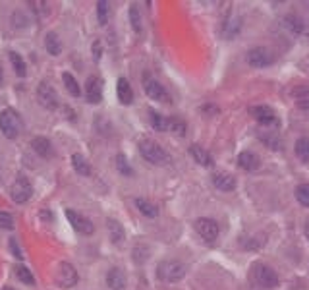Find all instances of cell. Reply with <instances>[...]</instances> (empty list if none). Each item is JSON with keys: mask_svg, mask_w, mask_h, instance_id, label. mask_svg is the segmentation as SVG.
<instances>
[{"mask_svg": "<svg viewBox=\"0 0 309 290\" xmlns=\"http://www.w3.org/2000/svg\"><path fill=\"white\" fill-rule=\"evenodd\" d=\"M21 128H23V124H21V118L16 110H12V108H4L2 113H0V132L4 133V138H8V140H16L21 132Z\"/></svg>", "mask_w": 309, "mask_h": 290, "instance_id": "1", "label": "cell"}, {"mask_svg": "<svg viewBox=\"0 0 309 290\" xmlns=\"http://www.w3.org/2000/svg\"><path fill=\"white\" fill-rule=\"evenodd\" d=\"M139 153L143 155L145 161H149L153 165H168L170 163V155L153 140L139 141Z\"/></svg>", "mask_w": 309, "mask_h": 290, "instance_id": "2", "label": "cell"}, {"mask_svg": "<svg viewBox=\"0 0 309 290\" xmlns=\"http://www.w3.org/2000/svg\"><path fill=\"white\" fill-rule=\"evenodd\" d=\"M157 275H159L160 281L164 282H178L185 277V265L176 261V259L160 261L157 267Z\"/></svg>", "mask_w": 309, "mask_h": 290, "instance_id": "3", "label": "cell"}, {"mask_svg": "<svg viewBox=\"0 0 309 290\" xmlns=\"http://www.w3.org/2000/svg\"><path fill=\"white\" fill-rule=\"evenodd\" d=\"M251 273H253V281L259 286H263V288H276L278 286V275L271 267L263 263H253Z\"/></svg>", "mask_w": 309, "mask_h": 290, "instance_id": "4", "label": "cell"}, {"mask_svg": "<svg viewBox=\"0 0 309 290\" xmlns=\"http://www.w3.org/2000/svg\"><path fill=\"white\" fill-rule=\"evenodd\" d=\"M10 195H12V199L16 203H26L33 195V186H31V182L27 180L26 176H18L14 180L12 188H10Z\"/></svg>", "mask_w": 309, "mask_h": 290, "instance_id": "5", "label": "cell"}, {"mask_svg": "<svg viewBox=\"0 0 309 290\" xmlns=\"http://www.w3.org/2000/svg\"><path fill=\"white\" fill-rule=\"evenodd\" d=\"M80 281V277H78V271H76V267L72 263H60L58 265V271H56V282H58V286L62 288H72V286H76Z\"/></svg>", "mask_w": 309, "mask_h": 290, "instance_id": "6", "label": "cell"}, {"mask_svg": "<svg viewBox=\"0 0 309 290\" xmlns=\"http://www.w3.org/2000/svg\"><path fill=\"white\" fill-rule=\"evenodd\" d=\"M37 99H39V103L44 106V108H49V110H54V108H58V95H56V91L53 89V85H49L46 81H41L39 83V87H37Z\"/></svg>", "mask_w": 309, "mask_h": 290, "instance_id": "7", "label": "cell"}, {"mask_svg": "<svg viewBox=\"0 0 309 290\" xmlns=\"http://www.w3.org/2000/svg\"><path fill=\"white\" fill-rule=\"evenodd\" d=\"M195 230H197V234L207 240V242H215L217 236H219V225H217V220L212 219H207V217H201V219L195 220Z\"/></svg>", "mask_w": 309, "mask_h": 290, "instance_id": "8", "label": "cell"}, {"mask_svg": "<svg viewBox=\"0 0 309 290\" xmlns=\"http://www.w3.org/2000/svg\"><path fill=\"white\" fill-rule=\"evenodd\" d=\"M66 217H68L72 227L78 230V232H81V234H93V232H95V225H93L87 217H83L81 213H76V211H72V209H68V211H66Z\"/></svg>", "mask_w": 309, "mask_h": 290, "instance_id": "9", "label": "cell"}, {"mask_svg": "<svg viewBox=\"0 0 309 290\" xmlns=\"http://www.w3.org/2000/svg\"><path fill=\"white\" fill-rule=\"evenodd\" d=\"M273 54L267 51L265 47H257V49H251L249 54H247V62L253 66V68H265L269 64H273Z\"/></svg>", "mask_w": 309, "mask_h": 290, "instance_id": "10", "label": "cell"}, {"mask_svg": "<svg viewBox=\"0 0 309 290\" xmlns=\"http://www.w3.org/2000/svg\"><path fill=\"white\" fill-rule=\"evenodd\" d=\"M85 97L93 105L101 103V99H103V81H101V78H97V76L87 78V81H85Z\"/></svg>", "mask_w": 309, "mask_h": 290, "instance_id": "11", "label": "cell"}, {"mask_svg": "<svg viewBox=\"0 0 309 290\" xmlns=\"http://www.w3.org/2000/svg\"><path fill=\"white\" fill-rule=\"evenodd\" d=\"M145 93H147L151 99H155V101H162V103H168V101H170L164 85H160L159 81H155V79H149V78L145 79Z\"/></svg>", "mask_w": 309, "mask_h": 290, "instance_id": "12", "label": "cell"}, {"mask_svg": "<svg viewBox=\"0 0 309 290\" xmlns=\"http://www.w3.org/2000/svg\"><path fill=\"white\" fill-rule=\"evenodd\" d=\"M249 115L255 116L257 122L265 124V126H269V124H276V115H274V110L265 105L251 106V108H249Z\"/></svg>", "mask_w": 309, "mask_h": 290, "instance_id": "13", "label": "cell"}, {"mask_svg": "<svg viewBox=\"0 0 309 290\" xmlns=\"http://www.w3.org/2000/svg\"><path fill=\"white\" fill-rule=\"evenodd\" d=\"M212 184L221 192H232V190H236V178L228 172H217L212 176Z\"/></svg>", "mask_w": 309, "mask_h": 290, "instance_id": "14", "label": "cell"}, {"mask_svg": "<svg viewBox=\"0 0 309 290\" xmlns=\"http://www.w3.org/2000/svg\"><path fill=\"white\" fill-rule=\"evenodd\" d=\"M106 286L110 290H122L126 286V275L120 267H112L106 273Z\"/></svg>", "mask_w": 309, "mask_h": 290, "instance_id": "15", "label": "cell"}, {"mask_svg": "<svg viewBox=\"0 0 309 290\" xmlns=\"http://www.w3.org/2000/svg\"><path fill=\"white\" fill-rule=\"evenodd\" d=\"M238 165L244 168V170H247V172H253V170H257V168L261 167V161H259V157H257L255 153L242 151L238 155Z\"/></svg>", "mask_w": 309, "mask_h": 290, "instance_id": "16", "label": "cell"}, {"mask_svg": "<svg viewBox=\"0 0 309 290\" xmlns=\"http://www.w3.org/2000/svg\"><path fill=\"white\" fill-rule=\"evenodd\" d=\"M189 155H192V159H194L197 165H201V167H212L215 165V161H212V157L205 151V147H201V145H197V143H194L192 147H189Z\"/></svg>", "mask_w": 309, "mask_h": 290, "instance_id": "17", "label": "cell"}, {"mask_svg": "<svg viewBox=\"0 0 309 290\" xmlns=\"http://www.w3.org/2000/svg\"><path fill=\"white\" fill-rule=\"evenodd\" d=\"M257 138L265 143L267 147H271L273 151L282 149V140L278 132H269V130H257Z\"/></svg>", "mask_w": 309, "mask_h": 290, "instance_id": "18", "label": "cell"}, {"mask_svg": "<svg viewBox=\"0 0 309 290\" xmlns=\"http://www.w3.org/2000/svg\"><path fill=\"white\" fill-rule=\"evenodd\" d=\"M116 93H118V99L122 105H130L133 101V89L130 85V81L126 78H120L118 83H116Z\"/></svg>", "mask_w": 309, "mask_h": 290, "instance_id": "19", "label": "cell"}, {"mask_svg": "<svg viewBox=\"0 0 309 290\" xmlns=\"http://www.w3.org/2000/svg\"><path fill=\"white\" fill-rule=\"evenodd\" d=\"M31 147L35 151L37 155H41V157H53V143L51 140H46L43 136H39V138H33L31 140Z\"/></svg>", "mask_w": 309, "mask_h": 290, "instance_id": "20", "label": "cell"}, {"mask_svg": "<svg viewBox=\"0 0 309 290\" xmlns=\"http://www.w3.org/2000/svg\"><path fill=\"white\" fill-rule=\"evenodd\" d=\"M44 49H46V53L53 54V56H58L62 53V43L56 33L51 31V33L44 35Z\"/></svg>", "mask_w": 309, "mask_h": 290, "instance_id": "21", "label": "cell"}, {"mask_svg": "<svg viewBox=\"0 0 309 290\" xmlns=\"http://www.w3.org/2000/svg\"><path fill=\"white\" fill-rule=\"evenodd\" d=\"M106 229H108V234H110V240L114 242V244H122V240H124V229H122V225L118 222V220L114 219H108L106 220Z\"/></svg>", "mask_w": 309, "mask_h": 290, "instance_id": "22", "label": "cell"}, {"mask_svg": "<svg viewBox=\"0 0 309 290\" xmlns=\"http://www.w3.org/2000/svg\"><path fill=\"white\" fill-rule=\"evenodd\" d=\"M135 207L139 209V213H141V215L149 217V219H155V217L159 215V209H157V207H155L151 202L143 199V197H137V199H135Z\"/></svg>", "mask_w": 309, "mask_h": 290, "instance_id": "23", "label": "cell"}, {"mask_svg": "<svg viewBox=\"0 0 309 290\" xmlns=\"http://www.w3.org/2000/svg\"><path fill=\"white\" fill-rule=\"evenodd\" d=\"M72 165H74V168L78 170V174H83V176L91 174V167H89V163L85 161L83 155H80V153H74V155H72Z\"/></svg>", "mask_w": 309, "mask_h": 290, "instance_id": "24", "label": "cell"}, {"mask_svg": "<svg viewBox=\"0 0 309 290\" xmlns=\"http://www.w3.org/2000/svg\"><path fill=\"white\" fill-rule=\"evenodd\" d=\"M149 120H151L153 130H157V132H164V130H168V120L162 115H159L157 110H153V108L149 110Z\"/></svg>", "mask_w": 309, "mask_h": 290, "instance_id": "25", "label": "cell"}, {"mask_svg": "<svg viewBox=\"0 0 309 290\" xmlns=\"http://www.w3.org/2000/svg\"><path fill=\"white\" fill-rule=\"evenodd\" d=\"M62 81H64V85H66V89H68V93H70L72 97H80L81 95V89H80V83H78V79L74 78L72 74H62Z\"/></svg>", "mask_w": 309, "mask_h": 290, "instance_id": "26", "label": "cell"}, {"mask_svg": "<svg viewBox=\"0 0 309 290\" xmlns=\"http://www.w3.org/2000/svg\"><path fill=\"white\" fill-rule=\"evenodd\" d=\"M10 62H12V66H14V72L18 74L19 78H23L27 74V66H26V62H23V58H21V54L18 53H10Z\"/></svg>", "mask_w": 309, "mask_h": 290, "instance_id": "27", "label": "cell"}, {"mask_svg": "<svg viewBox=\"0 0 309 290\" xmlns=\"http://www.w3.org/2000/svg\"><path fill=\"white\" fill-rule=\"evenodd\" d=\"M296 155L300 161L309 163V138H300L296 141Z\"/></svg>", "mask_w": 309, "mask_h": 290, "instance_id": "28", "label": "cell"}, {"mask_svg": "<svg viewBox=\"0 0 309 290\" xmlns=\"http://www.w3.org/2000/svg\"><path fill=\"white\" fill-rule=\"evenodd\" d=\"M16 277H18L23 284H35V277L31 275V271L27 269L26 265H18V267H16Z\"/></svg>", "mask_w": 309, "mask_h": 290, "instance_id": "29", "label": "cell"}, {"mask_svg": "<svg viewBox=\"0 0 309 290\" xmlns=\"http://www.w3.org/2000/svg\"><path fill=\"white\" fill-rule=\"evenodd\" d=\"M168 130L172 133H176L178 138H182L185 133V122L180 120V118H170V120H168Z\"/></svg>", "mask_w": 309, "mask_h": 290, "instance_id": "30", "label": "cell"}, {"mask_svg": "<svg viewBox=\"0 0 309 290\" xmlns=\"http://www.w3.org/2000/svg\"><path fill=\"white\" fill-rule=\"evenodd\" d=\"M97 18L101 26H106V21H108V2L106 0L97 2Z\"/></svg>", "mask_w": 309, "mask_h": 290, "instance_id": "31", "label": "cell"}, {"mask_svg": "<svg viewBox=\"0 0 309 290\" xmlns=\"http://www.w3.org/2000/svg\"><path fill=\"white\" fill-rule=\"evenodd\" d=\"M296 197L301 205L309 207V184H300L296 188Z\"/></svg>", "mask_w": 309, "mask_h": 290, "instance_id": "32", "label": "cell"}, {"mask_svg": "<svg viewBox=\"0 0 309 290\" xmlns=\"http://www.w3.org/2000/svg\"><path fill=\"white\" fill-rule=\"evenodd\" d=\"M130 21H132L133 31H135V33H141V18H139L137 6H132V8H130Z\"/></svg>", "mask_w": 309, "mask_h": 290, "instance_id": "33", "label": "cell"}, {"mask_svg": "<svg viewBox=\"0 0 309 290\" xmlns=\"http://www.w3.org/2000/svg\"><path fill=\"white\" fill-rule=\"evenodd\" d=\"M116 168H118V170H120L124 176H132L133 174L132 167L128 165V161H126V157H124V155H116Z\"/></svg>", "mask_w": 309, "mask_h": 290, "instance_id": "34", "label": "cell"}, {"mask_svg": "<svg viewBox=\"0 0 309 290\" xmlns=\"http://www.w3.org/2000/svg\"><path fill=\"white\" fill-rule=\"evenodd\" d=\"M29 6H31V10L35 12L39 18H43V16H46V14H49V6H46V2L33 0V2H29Z\"/></svg>", "mask_w": 309, "mask_h": 290, "instance_id": "35", "label": "cell"}, {"mask_svg": "<svg viewBox=\"0 0 309 290\" xmlns=\"http://www.w3.org/2000/svg\"><path fill=\"white\" fill-rule=\"evenodd\" d=\"M286 26L292 29V33H301V31H303V24H301V19L296 18V16H288V18H286Z\"/></svg>", "mask_w": 309, "mask_h": 290, "instance_id": "36", "label": "cell"}, {"mask_svg": "<svg viewBox=\"0 0 309 290\" xmlns=\"http://www.w3.org/2000/svg\"><path fill=\"white\" fill-rule=\"evenodd\" d=\"M0 229H6V230L14 229V217H12L10 213L0 211Z\"/></svg>", "mask_w": 309, "mask_h": 290, "instance_id": "37", "label": "cell"}, {"mask_svg": "<svg viewBox=\"0 0 309 290\" xmlns=\"http://www.w3.org/2000/svg\"><path fill=\"white\" fill-rule=\"evenodd\" d=\"M10 250L16 254V257H19V259H23V254H21V250H19V246H18V242H16V238H12L10 240Z\"/></svg>", "mask_w": 309, "mask_h": 290, "instance_id": "38", "label": "cell"}, {"mask_svg": "<svg viewBox=\"0 0 309 290\" xmlns=\"http://www.w3.org/2000/svg\"><path fill=\"white\" fill-rule=\"evenodd\" d=\"M298 108L303 110V113L309 116V99H300V101H298Z\"/></svg>", "mask_w": 309, "mask_h": 290, "instance_id": "39", "label": "cell"}, {"mask_svg": "<svg viewBox=\"0 0 309 290\" xmlns=\"http://www.w3.org/2000/svg\"><path fill=\"white\" fill-rule=\"evenodd\" d=\"M93 53H95V60H99L101 58V44L99 43L93 44Z\"/></svg>", "mask_w": 309, "mask_h": 290, "instance_id": "40", "label": "cell"}, {"mask_svg": "<svg viewBox=\"0 0 309 290\" xmlns=\"http://www.w3.org/2000/svg\"><path fill=\"white\" fill-rule=\"evenodd\" d=\"M4 83V70H2V62H0V85Z\"/></svg>", "mask_w": 309, "mask_h": 290, "instance_id": "41", "label": "cell"}, {"mask_svg": "<svg viewBox=\"0 0 309 290\" xmlns=\"http://www.w3.org/2000/svg\"><path fill=\"white\" fill-rule=\"evenodd\" d=\"M2 290H16V288H12V286H4Z\"/></svg>", "mask_w": 309, "mask_h": 290, "instance_id": "42", "label": "cell"}]
</instances>
